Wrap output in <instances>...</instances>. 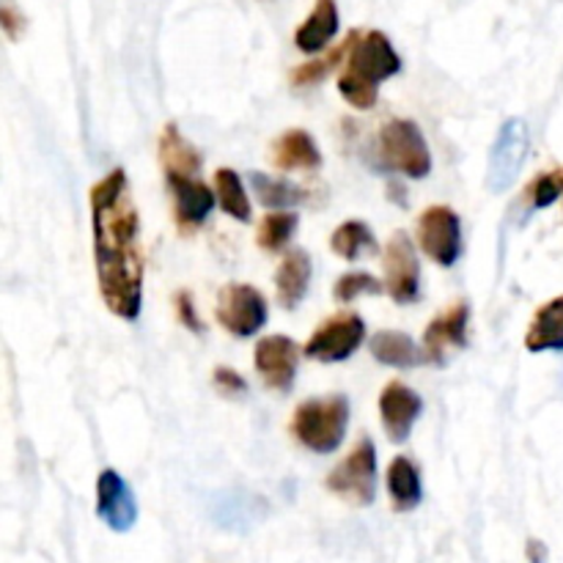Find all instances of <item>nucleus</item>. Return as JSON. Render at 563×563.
I'll return each mask as SVG.
<instances>
[{
	"label": "nucleus",
	"instance_id": "nucleus-1",
	"mask_svg": "<svg viewBox=\"0 0 563 563\" xmlns=\"http://www.w3.org/2000/svg\"><path fill=\"white\" fill-rule=\"evenodd\" d=\"M99 295L110 313L135 322L143 306L141 220L124 168H113L88 190Z\"/></svg>",
	"mask_w": 563,
	"mask_h": 563
},
{
	"label": "nucleus",
	"instance_id": "nucleus-2",
	"mask_svg": "<svg viewBox=\"0 0 563 563\" xmlns=\"http://www.w3.org/2000/svg\"><path fill=\"white\" fill-rule=\"evenodd\" d=\"M399 69V53L383 31H352L346 36V58L339 75L341 97L357 110L374 108L379 82L394 77Z\"/></svg>",
	"mask_w": 563,
	"mask_h": 563
},
{
	"label": "nucleus",
	"instance_id": "nucleus-3",
	"mask_svg": "<svg viewBox=\"0 0 563 563\" xmlns=\"http://www.w3.org/2000/svg\"><path fill=\"white\" fill-rule=\"evenodd\" d=\"M350 423V401L344 396L308 399L291 416V434L313 454H333L344 443Z\"/></svg>",
	"mask_w": 563,
	"mask_h": 563
},
{
	"label": "nucleus",
	"instance_id": "nucleus-4",
	"mask_svg": "<svg viewBox=\"0 0 563 563\" xmlns=\"http://www.w3.org/2000/svg\"><path fill=\"white\" fill-rule=\"evenodd\" d=\"M377 157L385 170L423 179L432 170V152L416 121L394 119L379 130Z\"/></svg>",
	"mask_w": 563,
	"mask_h": 563
},
{
	"label": "nucleus",
	"instance_id": "nucleus-5",
	"mask_svg": "<svg viewBox=\"0 0 563 563\" xmlns=\"http://www.w3.org/2000/svg\"><path fill=\"white\" fill-rule=\"evenodd\" d=\"M328 489L352 506L374 504L377 495V449L368 438L357 440L355 449L330 471Z\"/></svg>",
	"mask_w": 563,
	"mask_h": 563
},
{
	"label": "nucleus",
	"instance_id": "nucleus-6",
	"mask_svg": "<svg viewBox=\"0 0 563 563\" xmlns=\"http://www.w3.org/2000/svg\"><path fill=\"white\" fill-rule=\"evenodd\" d=\"M528 146H531V132H528V121L515 115L500 124L498 135H495L493 148H489L487 159V190L489 192H506L520 176L522 165H526Z\"/></svg>",
	"mask_w": 563,
	"mask_h": 563
},
{
	"label": "nucleus",
	"instance_id": "nucleus-7",
	"mask_svg": "<svg viewBox=\"0 0 563 563\" xmlns=\"http://www.w3.org/2000/svg\"><path fill=\"white\" fill-rule=\"evenodd\" d=\"M418 245L440 267H454L462 253V220L451 207L434 203L418 218Z\"/></svg>",
	"mask_w": 563,
	"mask_h": 563
},
{
	"label": "nucleus",
	"instance_id": "nucleus-8",
	"mask_svg": "<svg viewBox=\"0 0 563 563\" xmlns=\"http://www.w3.org/2000/svg\"><path fill=\"white\" fill-rule=\"evenodd\" d=\"M218 322L236 339H251L267 322V300L251 284H229L218 297Z\"/></svg>",
	"mask_w": 563,
	"mask_h": 563
},
{
	"label": "nucleus",
	"instance_id": "nucleus-9",
	"mask_svg": "<svg viewBox=\"0 0 563 563\" xmlns=\"http://www.w3.org/2000/svg\"><path fill=\"white\" fill-rule=\"evenodd\" d=\"M366 339V324L357 313H339L317 328V333L308 339L306 355L322 363H341L357 350Z\"/></svg>",
	"mask_w": 563,
	"mask_h": 563
},
{
	"label": "nucleus",
	"instance_id": "nucleus-10",
	"mask_svg": "<svg viewBox=\"0 0 563 563\" xmlns=\"http://www.w3.org/2000/svg\"><path fill=\"white\" fill-rule=\"evenodd\" d=\"M385 289L399 306H410L421 291V267L416 247L405 231H396L385 245Z\"/></svg>",
	"mask_w": 563,
	"mask_h": 563
},
{
	"label": "nucleus",
	"instance_id": "nucleus-11",
	"mask_svg": "<svg viewBox=\"0 0 563 563\" xmlns=\"http://www.w3.org/2000/svg\"><path fill=\"white\" fill-rule=\"evenodd\" d=\"M258 377L273 390H289L297 377V363H300V346L286 335H267L256 344L253 352Z\"/></svg>",
	"mask_w": 563,
	"mask_h": 563
},
{
	"label": "nucleus",
	"instance_id": "nucleus-12",
	"mask_svg": "<svg viewBox=\"0 0 563 563\" xmlns=\"http://www.w3.org/2000/svg\"><path fill=\"white\" fill-rule=\"evenodd\" d=\"M97 515L110 531L126 533L137 522V504L132 489L115 471H102L97 478Z\"/></svg>",
	"mask_w": 563,
	"mask_h": 563
},
{
	"label": "nucleus",
	"instance_id": "nucleus-13",
	"mask_svg": "<svg viewBox=\"0 0 563 563\" xmlns=\"http://www.w3.org/2000/svg\"><path fill=\"white\" fill-rule=\"evenodd\" d=\"M418 416H421V396L405 383H388L379 394V418L394 443H405L410 438L412 427H416Z\"/></svg>",
	"mask_w": 563,
	"mask_h": 563
},
{
	"label": "nucleus",
	"instance_id": "nucleus-14",
	"mask_svg": "<svg viewBox=\"0 0 563 563\" xmlns=\"http://www.w3.org/2000/svg\"><path fill=\"white\" fill-rule=\"evenodd\" d=\"M467 319H471V308L467 302H454L449 311L438 313L429 322L427 333H423V352L427 361L443 363L445 352L462 350L467 344Z\"/></svg>",
	"mask_w": 563,
	"mask_h": 563
},
{
	"label": "nucleus",
	"instance_id": "nucleus-15",
	"mask_svg": "<svg viewBox=\"0 0 563 563\" xmlns=\"http://www.w3.org/2000/svg\"><path fill=\"white\" fill-rule=\"evenodd\" d=\"M168 185L170 192H174L176 223L185 231L198 229L214 209V198L218 196L192 176H168Z\"/></svg>",
	"mask_w": 563,
	"mask_h": 563
},
{
	"label": "nucleus",
	"instance_id": "nucleus-16",
	"mask_svg": "<svg viewBox=\"0 0 563 563\" xmlns=\"http://www.w3.org/2000/svg\"><path fill=\"white\" fill-rule=\"evenodd\" d=\"M339 33V5L335 0H317L311 14L297 25L295 44L300 53H319L330 44V38Z\"/></svg>",
	"mask_w": 563,
	"mask_h": 563
},
{
	"label": "nucleus",
	"instance_id": "nucleus-17",
	"mask_svg": "<svg viewBox=\"0 0 563 563\" xmlns=\"http://www.w3.org/2000/svg\"><path fill=\"white\" fill-rule=\"evenodd\" d=\"M273 163L280 170H317L322 152L306 130H286L273 141Z\"/></svg>",
	"mask_w": 563,
	"mask_h": 563
},
{
	"label": "nucleus",
	"instance_id": "nucleus-18",
	"mask_svg": "<svg viewBox=\"0 0 563 563\" xmlns=\"http://www.w3.org/2000/svg\"><path fill=\"white\" fill-rule=\"evenodd\" d=\"M526 350L539 352H563V295L553 297L533 313L526 333Z\"/></svg>",
	"mask_w": 563,
	"mask_h": 563
},
{
	"label": "nucleus",
	"instance_id": "nucleus-19",
	"mask_svg": "<svg viewBox=\"0 0 563 563\" xmlns=\"http://www.w3.org/2000/svg\"><path fill=\"white\" fill-rule=\"evenodd\" d=\"M308 284H311V256L306 251L286 253L275 273V295L284 308H297L306 297Z\"/></svg>",
	"mask_w": 563,
	"mask_h": 563
},
{
	"label": "nucleus",
	"instance_id": "nucleus-20",
	"mask_svg": "<svg viewBox=\"0 0 563 563\" xmlns=\"http://www.w3.org/2000/svg\"><path fill=\"white\" fill-rule=\"evenodd\" d=\"M157 148L165 176H192L201 170V154L181 135L176 124H165V130L159 132Z\"/></svg>",
	"mask_w": 563,
	"mask_h": 563
},
{
	"label": "nucleus",
	"instance_id": "nucleus-21",
	"mask_svg": "<svg viewBox=\"0 0 563 563\" xmlns=\"http://www.w3.org/2000/svg\"><path fill=\"white\" fill-rule=\"evenodd\" d=\"M264 515H267V500L251 493H223L212 504L214 522H220L223 528H234V531L253 526Z\"/></svg>",
	"mask_w": 563,
	"mask_h": 563
},
{
	"label": "nucleus",
	"instance_id": "nucleus-22",
	"mask_svg": "<svg viewBox=\"0 0 563 563\" xmlns=\"http://www.w3.org/2000/svg\"><path fill=\"white\" fill-rule=\"evenodd\" d=\"M388 495L396 511H410L421 504V476L407 456H396L388 465Z\"/></svg>",
	"mask_w": 563,
	"mask_h": 563
},
{
	"label": "nucleus",
	"instance_id": "nucleus-23",
	"mask_svg": "<svg viewBox=\"0 0 563 563\" xmlns=\"http://www.w3.org/2000/svg\"><path fill=\"white\" fill-rule=\"evenodd\" d=\"M372 355L390 368H412L421 361L416 341L407 333H396V330H383V333L374 335Z\"/></svg>",
	"mask_w": 563,
	"mask_h": 563
},
{
	"label": "nucleus",
	"instance_id": "nucleus-24",
	"mask_svg": "<svg viewBox=\"0 0 563 563\" xmlns=\"http://www.w3.org/2000/svg\"><path fill=\"white\" fill-rule=\"evenodd\" d=\"M214 196H218L220 207L225 214H231L234 220L247 223L251 220V201H247L245 190H242V181L236 176V170L231 168H218L214 170Z\"/></svg>",
	"mask_w": 563,
	"mask_h": 563
},
{
	"label": "nucleus",
	"instance_id": "nucleus-25",
	"mask_svg": "<svg viewBox=\"0 0 563 563\" xmlns=\"http://www.w3.org/2000/svg\"><path fill=\"white\" fill-rule=\"evenodd\" d=\"M330 247H333L335 256L346 258V262H355L357 256H363L366 251L374 247V234L363 220H346L330 236Z\"/></svg>",
	"mask_w": 563,
	"mask_h": 563
},
{
	"label": "nucleus",
	"instance_id": "nucleus-26",
	"mask_svg": "<svg viewBox=\"0 0 563 563\" xmlns=\"http://www.w3.org/2000/svg\"><path fill=\"white\" fill-rule=\"evenodd\" d=\"M251 187L258 196V201L264 207H295L306 198V190L286 179H275V176L258 174V170H251Z\"/></svg>",
	"mask_w": 563,
	"mask_h": 563
},
{
	"label": "nucleus",
	"instance_id": "nucleus-27",
	"mask_svg": "<svg viewBox=\"0 0 563 563\" xmlns=\"http://www.w3.org/2000/svg\"><path fill=\"white\" fill-rule=\"evenodd\" d=\"M297 231V214L295 212H273L262 220L258 225L256 242L262 251L275 253L291 240V234Z\"/></svg>",
	"mask_w": 563,
	"mask_h": 563
},
{
	"label": "nucleus",
	"instance_id": "nucleus-28",
	"mask_svg": "<svg viewBox=\"0 0 563 563\" xmlns=\"http://www.w3.org/2000/svg\"><path fill=\"white\" fill-rule=\"evenodd\" d=\"M563 196V168L544 170L537 179L528 185L526 201L531 203V209H548L550 203H555Z\"/></svg>",
	"mask_w": 563,
	"mask_h": 563
},
{
	"label": "nucleus",
	"instance_id": "nucleus-29",
	"mask_svg": "<svg viewBox=\"0 0 563 563\" xmlns=\"http://www.w3.org/2000/svg\"><path fill=\"white\" fill-rule=\"evenodd\" d=\"M344 58H346V42L341 44V47H335L330 55H324V58L308 60V64L297 66V69L291 71V82H295V86H317V82H322L324 77L330 75V69H335Z\"/></svg>",
	"mask_w": 563,
	"mask_h": 563
},
{
	"label": "nucleus",
	"instance_id": "nucleus-30",
	"mask_svg": "<svg viewBox=\"0 0 563 563\" xmlns=\"http://www.w3.org/2000/svg\"><path fill=\"white\" fill-rule=\"evenodd\" d=\"M383 291V284H379L374 275L368 273H346L341 275L339 284H335V300L339 302H352L361 295H379Z\"/></svg>",
	"mask_w": 563,
	"mask_h": 563
},
{
	"label": "nucleus",
	"instance_id": "nucleus-31",
	"mask_svg": "<svg viewBox=\"0 0 563 563\" xmlns=\"http://www.w3.org/2000/svg\"><path fill=\"white\" fill-rule=\"evenodd\" d=\"M0 25H3L9 42H20V36L25 33V16L16 9L14 0H3V5H0Z\"/></svg>",
	"mask_w": 563,
	"mask_h": 563
},
{
	"label": "nucleus",
	"instance_id": "nucleus-32",
	"mask_svg": "<svg viewBox=\"0 0 563 563\" xmlns=\"http://www.w3.org/2000/svg\"><path fill=\"white\" fill-rule=\"evenodd\" d=\"M174 306H176V317H179V322L185 324L190 333H198V330L203 328L201 319H198V311H196V302H192V295L187 289H181L179 295L174 297Z\"/></svg>",
	"mask_w": 563,
	"mask_h": 563
},
{
	"label": "nucleus",
	"instance_id": "nucleus-33",
	"mask_svg": "<svg viewBox=\"0 0 563 563\" xmlns=\"http://www.w3.org/2000/svg\"><path fill=\"white\" fill-rule=\"evenodd\" d=\"M214 385H218V390L223 396H240V394H245V379L240 377V374L234 372V368H225V366H220V368H214Z\"/></svg>",
	"mask_w": 563,
	"mask_h": 563
},
{
	"label": "nucleus",
	"instance_id": "nucleus-34",
	"mask_svg": "<svg viewBox=\"0 0 563 563\" xmlns=\"http://www.w3.org/2000/svg\"><path fill=\"white\" fill-rule=\"evenodd\" d=\"M526 555H528V561H531V563H544V561H548V548H544L539 539H531V542H528V548H526Z\"/></svg>",
	"mask_w": 563,
	"mask_h": 563
}]
</instances>
